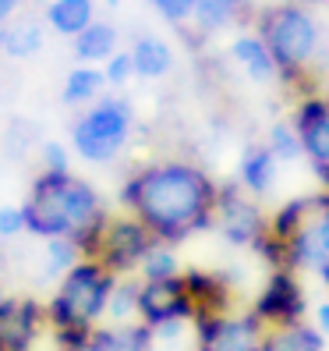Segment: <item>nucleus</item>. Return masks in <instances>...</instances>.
Wrapping results in <instances>:
<instances>
[{
  "mask_svg": "<svg viewBox=\"0 0 329 351\" xmlns=\"http://www.w3.org/2000/svg\"><path fill=\"white\" fill-rule=\"evenodd\" d=\"M216 184L195 163L163 160L131 174L120 189V202L163 245H181L216 223Z\"/></svg>",
  "mask_w": 329,
  "mask_h": 351,
  "instance_id": "f257e3e1",
  "label": "nucleus"
},
{
  "mask_svg": "<svg viewBox=\"0 0 329 351\" xmlns=\"http://www.w3.org/2000/svg\"><path fill=\"white\" fill-rule=\"evenodd\" d=\"M25 213V231H32L36 238H71L81 227H89L103 210V199L89 181H81L75 174H50L43 171L32 189L29 199L22 206Z\"/></svg>",
  "mask_w": 329,
  "mask_h": 351,
  "instance_id": "f03ea898",
  "label": "nucleus"
},
{
  "mask_svg": "<svg viewBox=\"0 0 329 351\" xmlns=\"http://www.w3.org/2000/svg\"><path fill=\"white\" fill-rule=\"evenodd\" d=\"M259 39L269 47L276 68H280V82L287 89H301L304 93V78H308V64L319 53V22L301 0H287V4H273L259 11Z\"/></svg>",
  "mask_w": 329,
  "mask_h": 351,
  "instance_id": "7ed1b4c3",
  "label": "nucleus"
},
{
  "mask_svg": "<svg viewBox=\"0 0 329 351\" xmlns=\"http://www.w3.org/2000/svg\"><path fill=\"white\" fill-rule=\"evenodd\" d=\"M117 287V274H110L96 259H81L75 270L60 277V287L47 302L50 330H92L107 319L110 295Z\"/></svg>",
  "mask_w": 329,
  "mask_h": 351,
  "instance_id": "20e7f679",
  "label": "nucleus"
},
{
  "mask_svg": "<svg viewBox=\"0 0 329 351\" xmlns=\"http://www.w3.org/2000/svg\"><path fill=\"white\" fill-rule=\"evenodd\" d=\"M131 103L120 99V96H103L89 114H81L75 121V153L81 160H92V163H103V160H114L128 142V132H131Z\"/></svg>",
  "mask_w": 329,
  "mask_h": 351,
  "instance_id": "39448f33",
  "label": "nucleus"
},
{
  "mask_svg": "<svg viewBox=\"0 0 329 351\" xmlns=\"http://www.w3.org/2000/svg\"><path fill=\"white\" fill-rule=\"evenodd\" d=\"M248 313H252L265 330L304 323V316H308V298H304L301 277H298L294 270H269V280L262 284V291H259V298L252 302Z\"/></svg>",
  "mask_w": 329,
  "mask_h": 351,
  "instance_id": "423d86ee",
  "label": "nucleus"
},
{
  "mask_svg": "<svg viewBox=\"0 0 329 351\" xmlns=\"http://www.w3.org/2000/svg\"><path fill=\"white\" fill-rule=\"evenodd\" d=\"M153 245H156L153 231L138 217H110V227L103 234V249H99L96 263H103L117 277H131V274H138V266L149 256Z\"/></svg>",
  "mask_w": 329,
  "mask_h": 351,
  "instance_id": "0eeeda50",
  "label": "nucleus"
},
{
  "mask_svg": "<svg viewBox=\"0 0 329 351\" xmlns=\"http://www.w3.org/2000/svg\"><path fill=\"white\" fill-rule=\"evenodd\" d=\"M195 351H262L265 326L252 316H195Z\"/></svg>",
  "mask_w": 329,
  "mask_h": 351,
  "instance_id": "6e6552de",
  "label": "nucleus"
},
{
  "mask_svg": "<svg viewBox=\"0 0 329 351\" xmlns=\"http://www.w3.org/2000/svg\"><path fill=\"white\" fill-rule=\"evenodd\" d=\"M329 263V189L308 195V217L301 231L287 241V266L298 270H319Z\"/></svg>",
  "mask_w": 329,
  "mask_h": 351,
  "instance_id": "1a4fd4ad",
  "label": "nucleus"
},
{
  "mask_svg": "<svg viewBox=\"0 0 329 351\" xmlns=\"http://www.w3.org/2000/svg\"><path fill=\"white\" fill-rule=\"evenodd\" d=\"M213 227L231 245L252 249V245L265 234L269 220L262 217V210L252 199H244V192L237 189V184H220V192H216V223Z\"/></svg>",
  "mask_w": 329,
  "mask_h": 351,
  "instance_id": "9d476101",
  "label": "nucleus"
},
{
  "mask_svg": "<svg viewBox=\"0 0 329 351\" xmlns=\"http://www.w3.org/2000/svg\"><path fill=\"white\" fill-rule=\"evenodd\" d=\"M47 330V305L36 298L0 295V351H36Z\"/></svg>",
  "mask_w": 329,
  "mask_h": 351,
  "instance_id": "9b49d317",
  "label": "nucleus"
},
{
  "mask_svg": "<svg viewBox=\"0 0 329 351\" xmlns=\"http://www.w3.org/2000/svg\"><path fill=\"white\" fill-rule=\"evenodd\" d=\"M138 319L146 326H163V323H192L195 305L184 291V280H142V298H138Z\"/></svg>",
  "mask_w": 329,
  "mask_h": 351,
  "instance_id": "f8f14e48",
  "label": "nucleus"
},
{
  "mask_svg": "<svg viewBox=\"0 0 329 351\" xmlns=\"http://www.w3.org/2000/svg\"><path fill=\"white\" fill-rule=\"evenodd\" d=\"M291 125L301 135V149L312 171L329 167V96H301Z\"/></svg>",
  "mask_w": 329,
  "mask_h": 351,
  "instance_id": "ddd939ff",
  "label": "nucleus"
},
{
  "mask_svg": "<svg viewBox=\"0 0 329 351\" xmlns=\"http://www.w3.org/2000/svg\"><path fill=\"white\" fill-rule=\"evenodd\" d=\"M184 291H188L195 316H227L234 305V287L227 274H213V270H181Z\"/></svg>",
  "mask_w": 329,
  "mask_h": 351,
  "instance_id": "4468645a",
  "label": "nucleus"
},
{
  "mask_svg": "<svg viewBox=\"0 0 329 351\" xmlns=\"http://www.w3.org/2000/svg\"><path fill=\"white\" fill-rule=\"evenodd\" d=\"M156 348V334L153 326H146L142 319L135 323H107L92 330L89 351H153Z\"/></svg>",
  "mask_w": 329,
  "mask_h": 351,
  "instance_id": "2eb2a0df",
  "label": "nucleus"
},
{
  "mask_svg": "<svg viewBox=\"0 0 329 351\" xmlns=\"http://www.w3.org/2000/svg\"><path fill=\"white\" fill-rule=\"evenodd\" d=\"M231 53H234L237 64L244 68V75H252L255 82H273V78H280L276 60H273L269 47H265L259 36H237L234 47H231Z\"/></svg>",
  "mask_w": 329,
  "mask_h": 351,
  "instance_id": "dca6fc26",
  "label": "nucleus"
},
{
  "mask_svg": "<svg viewBox=\"0 0 329 351\" xmlns=\"http://www.w3.org/2000/svg\"><path fill=\"white\" fill-rule=\"evenodd\" d=\"M262 351H326V337L315 330V323H294L265 330Z\"/></svg>",
  "mask_w": 329,
  "mask_h": 351,
  "instance_id": "f3484780",
  "label": "nucleus"
},
{
  "mask_svg": "<svg viewBox=\"0 0 329 351\" xmlns=\"http://www.w3.org/2000/svg\"><path fill=\"white\" fill-rule=\"evenodd\" d=\"M47 22L53 32L75 39L78 32H85L96 22V8H92V0H53L47 8Z\"/></svg>",
  "mask_w": 329,
  "mask_h": 351,
  "instance_id": "a211bd4d",
  "label": "nucleus"
},
{
  "mask_svg": "<svg viewBox=\"0 0 329 351\" xmlns=\"http://www.w3.org/2000/svg\"><path fill=\"white\" fill-rule=\"evenodd\" d=\"M131 64H135L138 78H163L174 64V53L159 36H142L131 47Z\"/></svg>",
  "mask_w": 329,
  "mask_h": 351,
  "instance_id": "6ab92c4d",
  "label": "nucleus"
},
{
  "mask_svg": "<svg viewBox=\"0 0 329 351\" xmlns=\"http://www.w3.org/2000/svg\"><path fill=\"white\" fill-rule=\"evenodd\" d=\"M117 53V29L110 22H92L85 32L75 36V57L96 64V60H110Z\"/></svg>",
  "mask_w": 329,
  "mask_h": 351,
  "instance_id": "aec40b11",
  "label": "nucleus"
},
{
  "mask_svg": "<svg viewBox=\"0 0 329 351\" xmlns=\"http://www.w3.org/2000/svg\"><path fill=\"white\" fill-rule=\"evenodd\" d=\"M273 178H276V156L269 146H252L241 156V184L248 192L262 195L273 184Z\"/></svg>",
  "mask_w": 329,
  "mask_h": 351,
  "instance_id": "412c9836",
  "label": "nucleus"
},
{
  "mask_svg": "<svg viewBox=\"0 0 329 351\" xmlns=\"http://www.w3.org/2000/svg\"><path fill=\"white\" fill-rule=\"evenodd\" d=\"M241 11H244V0H198L192 22L202 36H209V32L227 29Z\"/></svg>",
  "mask_w": 329,
  "mask_h": 351,
  "instance_id": "4be33fe9",
  "label": "nucleus"
},
{
  "mask_svg": "<svg viewBox=\"0 0 329 351\" xmlns=\"http://www.w3.org/2000/svg\"><path fill=\"white\" fill-rule=\"evenodd\" d=\"M138 298H142V277H117L107 319L110 323H135L138 319Z\"/></svg>",
  "mask_w": 329,
  "mask_h": 351,
  "instance_id": "5701e85b",
  "label": "nucleus"
},
{
  "mask_svg": "<svg viewBox=\"0 0 329 351\" xmlns=\"http://www.w3.org/2000/svg\"><path fill=\"white\" fill-rule=\"evenodd\" d=\"M43 47V32L32 22H18V25H4V53L14 60H29Z\"/></svg>",
  "mask_w": 329,
  "mask_h": 351,
  "instance_id": "b1692460",
  "label": "nucleus"
},
{
  "mask_svg": "<svg viewBox=\"0 0 329 351\" xmlns=\"http://www.w3.org/2000/svg\"><path fill=\"white\" fill-rule=\"evenodd\" d=\"M107 86V75L99 68L85 64V68H75L64 82V103H85V99H96Z\"/></svg>",
  "mask_w": 329,
  "mask_h": 351,
  "instance_id": "393cba45",
  "label": "nucleus"
},
{
  "mask_svg": "<svg viewBox=\"0 0 329 351\" xmlns=\"http://www.w3.org/2000/svg\"><path fill=\"white\" fill-rule=\"evenodd\" d=\"M138 277H142V280H170V277H181V263H177L174 245L156 241L153 249H149V256L142 259Z\"/></svg>",
  "mask_w": 329,
  "mask_h": 351,
  "instance_id": "a878e982",
  "label": "nucleus"
},
{
  "mask_svg": "<svg viewBox=\"0 0 329 351\" xmlns=\"http://www.w3.org/2000/svg\"><path fill=\"white\" fill-rule=\"evenodd\" d=\"M304 217H308V195L291 199L287 206H280V210L273 213V220H269V234L280 238V241H291V238L301 231Z\"/></svg>",
  "mask_w": 329,
  "mask_h": 351,
  "instance_id": "bb28decb",
  "label": "nucleus"
},
{
  "mask_svg": "<svg viewBox=\"0 0 329 351\" xmlns=\"http://www.w3.org/2000/svg\"><path fill=\"white\" fill-rule=\"evenodd\" d=\"M78 263H81V252H78L75 238H53V241H47V274L64 277L68 270H75Z\"/></svg>",
  "mask_w": 329,
  "mask_h": 351,
  "instance_id": "cd10ccee",
  "label": "nucleus"
},
{
  "mask_svg": "<svg viewBox=\"0 0 329 351\" xmlns=\"http://www.w3.org/2000/svg\"><path fill=\"white\" fill-rule=\"evenodd\" d=\"M265 146L273 149L276 160H298L304 149H301V135L294 132V125H273L269 132V142Z\"/></svg>",
  "mask_w": 329,
  "mask_h": 351,
  "instance_id": "c85d7f7f",
  "label": "nucleus"
},
{
  "mask_svg": "<svg viewBox=\"0 0 329 351\" xmlns=\"http://www.w3.org/2000/svg\"><path fill=\"white\" fill-rule=\"evenodd\" d=\"M195 4L198 0H153V8L167 18L170 25H184L188 18L195 14Z\"/></svg>",
  "mask_w": 329,
  "mask_h": 351,
  "instance_id": "c756f323",
  "label": "nucleus"
},
{
  "mask_svg": "<svg viewBox=\"0 0 329 351\" xmlns=\"http://www.w3.org/2000/svg\"><path fill=\"white\" fill-rule=\"evenodd\" d=\"M103 75H107L110 86H124V82L135 75V64H131V53H114L107 60V68H103Z\"/></svg>",
  "mask_w": 329,
  "mask_h": 351,
  "instance_id": "7c9ffc66",
  "label": "nucleus"
},
{
  "mask_svg": "<svg viewBox=\"0 0 329 351\" xmlns=\"http://www.w3.org/2000/svg\"><path fill=\"white\" fill-rule=\"evenodd\" d=\"M43 171H50V174H71L68 149L60 146V142H47V146H43Z\"/></svg>",
  "mask_w": 329,
  "mask_h": 351,
  "instance_id": "2f4dec72",
  "label": "nucleus"
},
{
  "mask_svg": "<svg viewBox=\"0 0 329 351\" xmlns=\"http://www.w3.org/2000/svg\"><path fill=\"white\" fill-rule=\"evenodd\" d=\"M18 231H25L22 206H0V238H14Z\"/></svg>",
  "mask_w": 329,
  "mask_h": 351,
  "instance_id": "473e14b6",
  "label": "nucleus"
},
{
  "mask_svg": "<svg viewBox=\"0 0 329 351\" xmlns=\"http://www.w3.org/2000/svg\"><path fill=\"white\" fill-rule=\"evenodd\" d=\"M315 330H319L322 337H329V302H322L315 308Z\"/></svg>",
  "mask_w": 329,
  "mask_h": 351,
  "instance_id": "72a5a7b5",
  "label": "nucleus"
},
{
  "mask_svg": "<svg viewBox=\"0 0 329 351\" xmlns=\"http://www.w3.org/2000/svg\"><path fill=\"white\" fill-rule=\"evenodd\" d=\"M18 4H22V0H0V29L8 25V18L18 11Z\"/></svg>",
  "mask_w": 329,
  "mask_h": 351,
  "instance_id": "f704fd0d",
  "label": "nucleus"
},
{
  "mask_svg": "<svg viewBox=\"0 0 329 351\" xmlns=\"http://www.w3.org/2000/svg\"><path fill=\"white\" fill-rule=\"evenodd\" d=\"M315 178L322 181V189H329V167H322V171H315Z\"/></svg>",
  "mask_w": 329,
  "mask_h": 351,
  "instance_id": "c9c22d12",
  "label": "nucleus"
},
{
  "mask_svg": "<svg viewBox=\"0 0 329 351\" xmlns=\"http://www.w3.org/2000/svg\"><path fill=\"white\" fill-rule=\"evenodd\" d=\"M0 53H4V29H0Z\"/></svg>",
  "mask_w": 329,
  "mask_h": 351,
  "instance_id": "e433bc0d",
  "label": "nucleus"
},
{
  "mask_svg": "<svg viewBox=\"0 0 329 351\" xmlns=\"http://www.w3.org/2000/svg\"><path fill=\"white\" fill-rule=\"evenodd\" d=\"M0 277H4V256H0Z\"/></svg>",
  "mask_w": 329,
  "mask_h": 351,
  "instance_id": "4c0bfd02",
  "label": "nucleus"
},
{
  "mask_svg": "<svg viewBox=\"0 0 329 351\" xmlns=\"http://www.w3.org/2000/svg\"><path fill=\"white\" fill-rule=\"evenodd\" d=\"M308 4H329V0H308Z\"/></svg>",
  "mask_w": 329,
  "mask_h": 351,
  "instance_id": "58836bf2",
  "label": "nucleus"
},
{
  "mask_svg": "<svg viewBox=\"0 0 329 351\" xmlns=\"http://www.w3.org/2000/svg\"><path fill=\"white\" fill-rule=\"evenodd\" d=\"M326 39H329V29H326Z\"/></svg>",
  "mask_w": 329,
  "mask_h": 351,
  "instance_id": "ea45409f",
  "label": "nucleus"
}]
</instances>
